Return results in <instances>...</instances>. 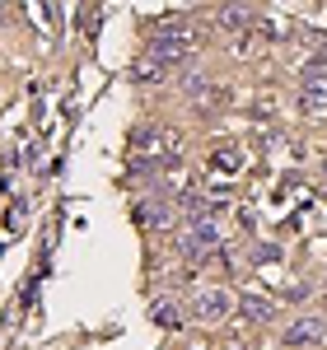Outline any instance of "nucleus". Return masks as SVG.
Returning <instances> with one entry per match:
<instances>
[{
	"label": "nucleus",
	"instance_id": "f257e3e1",
	"mask_svg": "<svg viewBox=\"0 0 327 350\" xmlns=\"http://www.w3.org/2000/svg\"><path fill=\"white\" fill-rule=\"evenodd\" d=\"M131 150H136V159L155 154L150 163L173 168V163H178V154H183V135L173 131V126H140V131L131 135Z\"/></svg>",
	"mask_w": 327,
	"mask_h": 350
},
{
	"label": "nucleus",
	"instance_id": "f03ea898",
	"mask_svg": "<svg viewBox=\"0 0 327 350\" xmlns=\"http://www.w3.org/2000/svg\"><path fill=\"white\" fill-rule=\"evenodd\" d=\"M196 42H201V38H196L192 24H183V19H164V24L155 28V47H150V52L159 56L164 66H173V61H187V56L196 52Z\"/></svg>",
	"mask_w": 327,
	"mask_h": 350
},
{
	"label": "nucleus",
	"instance_id": "7ed1b4c3",
	"mask_svg": "<svg viewBox=\"0 0 327 350\" xmlns=\"http://www.w3.org/2000/svg\"><path fill=\"white\" fill-rule=\"evenodd\" d=\"M178 247H183V257H192V262H196V257H211V252L220 247V229H215V219H201V224H192L187 234L178 239Z\"/></svg>",
	"mask_w": 327,
	"mask_h": 350
},
{
	"label": "nucleus",
	"instance_id": "20e7f679",
	"mask_svg": "<svg viewBox=\"0 0 327 350\" xmlns=\"http://www.w3.org/2000/svg\"><path fill=\"white\" fill-rule=\"evenodd\" d=\"M224 313H234V295H224V290H201L196 295V318L201 323H220Z\"/></svg>",
	"mask_w": 327,
	"mask_h": 350
},
{
	"label": "nucleus",
	"instance_id": "39448f33",
	"mask_svg": "<svg viewBox=\"0 0 327 350\" xmlns=\"http://www.w3.org/2000/svg\"><path fill=\"white\" fill-rule=\"evenodd\" d=\"M164 75H168V66H164L155 52L136 56V61L127 66V80H131V84H164Z\"/></svg>",
	"mask_w": 327,
	"mask_h": 350
},
{
	"label": "nucleus",
	"instance_id": "423d86ee",
	"mask_svg": "<svg viewBox=\"0 0 327 350\" xmlns=\"http://www.w3.org/2000/svg\"><path fill=\"white\" fill-rule=\"evenodd\" d=\"M300 98H304V108H327V66H323V61H313V66H309Z\"/></svg>",
	"mask_w": 327,
	"mask_h": 350
},
{
	"label": "nucleus",
	"instance_id": "0eeeda50",
	"mask_svg": "<svg viewBox=\"0 0 327 350\" xmlns=\"http://www.w3.org/2000/svg\"><path fill=\"white\" fill-rule=\"evenodd\" d=\"M215 28H224V33H234V38H239V33L252 28V10H248L244 0H229V5L215 14Z\"/></svg>",
	"mask_w": 327,
	"mask_h": 350
},
{
	"label": "nucleus",
	"instance_id": "6e6552de",
	"mask_svg": "<svg viewBox=\"0 0 327 350\" xmlns=\"http://www.w3.org/2000/svg\"><path fill=\"white\" fill-rule=\"evenodd\" d=\"M136 224H140V229H168V224H173V206L150 196V201H140V206H136Z\"/></svg>",
	"mask_w": 327,
	"mask_h": 350
},
{
	"label": "nucleus",
	"instance_id": "1a4fd4ad",
	"mask_svg": "<svg viewBox=\"0 0 327 350\" xmlns=\"http://www.w3.org/2000/svg\"><path fill=\"white\" fill-rule=\"evenodd\" d=\"M187 98H192V108H206V112H215V108H224V103H229L224 84H201V80L187 84Z\"/></svg>",
	"mask_w": 327,
	"mask_h": 350
},
{
	"label": "nucleus",
	"instance_id": "9d476101",
	"mask_svg": "<svg viewBox=\"0 0 327 350\" xmlns=\"http://www.w3.org/2000/svg\"><path fill=\"white\" fill-rule=\"evenodd\" d=\"M323 336V323L318 318H300V323L285 327V346H309V341H318Z\"/></svg>",
	"mask_w": 327,
	"mask_h": 350
},
{
	"label": "nucleus",
	"instance_id": "9b49d317",
	"mask_svg": "<svg viewBox=\"0 0 327 350\" xmlns=\"http://www.w3.org/2000/svg\"><path fill=\"white\" fill-rule=\"evenodd\" d=\"M239 313L252 318V323H267V318H272V304H267V299H257V295H239Z\"/></svg>",
	"mask_w": 327,
	"mask_h": 350
},
{
	"label": "nucleus",
	"instance_id": "f8f14e48",
	"mask_svg": "<svg viewBox=\"0 0 327 350\" xmlns=\"http://www.w3.org/2000/svg\"><path fill=\"white\" fill-rule=\"evenodd\" d=\"M150 318H155V323H159V327H168V332H173V327L183 323V318H178V308H173V304H155V308H150Z\"/></svg>",
	"mask_w": 327,
	"mask_h": 350
},
{
	"label": "nucleus",
	"instance_id": "ddd939ff",
	"mask_svg": "<svg viewBox=\"0 0 327 350\" xmlns=\"http://www.w3.org/2000/svg\"><path fill=\"white\" fill-rule=\"evenodd\" d=\"M215 173H239V154H234V150H220L215 154Z\"/></svg>",
	"mask_w": 327,
	"mask_h": 350
},
{
	"label": "nucleus",
	"instance_id": "4468645a",
	"mask_svg": "<svg viewBox=\"0 0 327 350\" xmlns=\"http://www.w3.org/2000/svg\"><path fill=\"white\" fill-rule=\"evenodd\" d=\"M244 5H248V0H244Z\"/></svg>",
	"mask_w": 327,
	"mask_h": 350
}]
</instances>
